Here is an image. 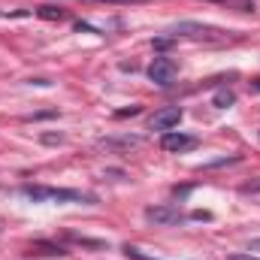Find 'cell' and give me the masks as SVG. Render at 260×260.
Here are the masks:
<instances>
[{"label":"cell","mask_w":260,"mask_h":260,"mask_svg":"<svg viewBox=\"0 0 260 260\" xmlns=\"http://www.w3.org/2000/svg\"><path fill=\"white\" fill-rule=\"evenodd\" d=\"M145 139L142 136H106V139H100L97 145L100 148H106V151H130V148H139Z\"/></svg>","instance_id":"7"},{"label":"cell","mask_w":260,"mask_h":260,"mask_svg":"<svg viewBox=\"0 0 260 260\" xmlns=\"http://www.w3.org/2000/svg\"><path fill=\"white\" fill-rule=\"evenodd\" d=\"M176 73H179L176 61H173V58H164V55H157V58L148 64V79H151L157 88H170L173 79H176Z\"/></svg>","instance_id":"3"},{"label":"cell","mask_w":260,"mask_h":260,"mask_svg":"<svg viewBox=\"0 0 260 260\" xmlns=\"http://www.w3.org/2000/svg\"><path fill=\"white\" fill-rule=\"evenodd\" d=\"M136 112H139V106H130V109H121V112H118V118H124V115H136Z\"/></svg>","instance_id":"16"},{"label":"cell","mask_w":260,"mask_h":260,"mask_svg":"<svg viewBox=\"0 0 260 260\" xmlns=\"http://www.w3.org/2000/svg\"><path fill=\"white\" fill-rule=\"evenodd\" d=\"M230 260H260V257H254V254H230Z\"/></svg>","instance_id":"17"},{"label":"cell","mask_w":260,"mask_h":260,"mask_svg":"<svg viewBox=\"0 0 260 260\" xmlns=\"http://www.w3.org/2000/svg\"><path fill=\"white\" fill-rule=\"evenodd\" d=\"M212 103H215V106H218V109H227V106H233V103H236V94H233V91H230V88H227V91H218V94H215V100H212Z\"/></svg>","instance_id":"11"},{"label":"cell","mask_w":260,"mask_h":260,"mask_svg":"<svg viewBox=\"0 0 260 260\" xmlns=\"http://www.w3.org/2000/svg\"><path fill=\"white\" fill-rule=\"evenodd\" d=\"M43 142L55 145V142H64V136H61V133H43Z\"/></svg>","instance_id":"15"},{"label":"cell","mask_w":260,"mask_h":260,"mask_svg":"<svg viewBox=\"0 0 260 260\" xmlns=\"http://www.w3.org/2000/svg\"><path fill=\"white\" fill-rule=\"evenodd\" d=\"M27 254H46V257H64L67 251L61 248V245H55V242H34Z\"/></svg>","instance_id":"8"},{"label":"cell","mask_w":260,"mask_h":260,"mask_svg":"<svg viewBox=\"0 0 260 260\" xmlns=\"http://www.w3.org/2000/svg\"><path fill=\"white\" fill-rule=\"evenodd\" d=\"M145 218L151 224H160V227H173V224L185 221V215H182L179 206H151V209H145Z\"/></svg>","instance_id":"4"},{"label":"cell","mask_w":260,"mask_h":260,"mask_svg":"<svg viewBox=\"0 0 260 260\" xmlns=\"http://www.w3.org/2000/svg\"><path fill=\"white\" fill-rule=\"evenodd\" d=\"M242 194H260V179H251L242 185Z\"/></svg>","instance_id":"13"},{"label":"cell","mask_w":260,"mask_h":260,"mask_svg":"<svg viewBox=\"0 0 260 260\" xmlns=\"http://www.w3.org/2000/svg\"><path fill=\"white\" fill-rule=\"evenodd\" d=\"M212 3H221V6L239 9V12H254V0H212Z\"/></svg>","instance_id":"10"},{"label":"cell","mask_w":260,"mask_h":260,"mask_svg":"<svg viewBox=\"0 0 260 260\" xmlns=\"http://www.w3.org/2000/svg\"><path fill=\"white\" fill-rule=\"evenodd\" d=\"M254 91H260V79H257V82H254Z\"/></svg>","instance_id":"19"},{"label":"cell","mask_w":260,"mask_h":260,"mask_svg":"<svg viewBox=\"0 0 260 260\" xmlns=\"http://www.w3.org/2000/svg\"><path fill=\"white\" fill-rule=\"evenodd\" d=\"M124 254H127L130 260H157V257H148V254H142V251H139V248H133V245H127V248H124Z\"/></svg>","instance_id":"12"},{"label":"cell","mask_w":260,"mask_h":260,"mask_svg":"<svg viewBox=\"0 0 260 260\" xmlns=\"http://www.w3.org/2000/svg\"><path fill=\"white\" fill-rule=\"evenodd\" d=\"M37 15H40V18H49V21H64L67 18V12L64 9H58V6H40Z\"/></svg>","instance_id":"9"},{"label":"cell","mask_w":260,"mask_h":260,"mask_svg":"<svg viewBox=\"0 0 260 260\" xmlns=\"http://www.w3.org/2000/svg\"><path fill=\"white\" fill-rule=\"evenodd\" d=\"M167 34H170V40H179L182 37V40H197V43H221V40H227V34L221 27L200 24V21H179Z\"/></svg>","instance_id":"1"},{"label":"cell","mask_w":260,"mask_h":260,"mask_svg":"<svg viewBox=\"0 0 260 260\" xmlns=\"http://www.w3.org/2000/svg\"><path fill=\"white\" fill-rule=\"evenodd\" d=\"M85 3H115V6H127V3H148V0H85Z\"/></svg>","instance_id":"14"},{"label":"cell","mask_w":260,"mask_h":260,"mask_svg":"<svg viewBox=\"0 0 260 260\" xmlns=\"http://www.w3.org/2000/svg\"><path fill=\"white\" fill-rule=\"evenodd\" d=\"M185 118V112L179 109V106H164V109H157L151 118H148V127L151 130H173V127H179V121Z\"/></svg>","instance_id":"5"},{"label":"cell","mask_w":260,"mask_h":260,"mask_svg":"<svg viewBox=\"0 0 260 260\" xmlns=\"http://www.w3.org/2000/svg\"><path fill=\"white\" fill-rule=\"evenodd\" d=\"M160 148L164 151H191V148H197V136H191V133H179V130H167L164 133V139H160Z\"/></svg>","instance_id":"6"},{"label":"cell","mask_w":260,"mask_h":260,"mask_svg":"<svg viewBox=\"0 0 260 260\" xmlns=\"http://www.w3.org/2000/svg\"><path fill=\"white\" fill-rule=\"evenodd\" d=\"M248 251H260V239H251V245H248Z\"/></svg>","instance_id":"18"},{"label":"cell","mask_w":260,"mask_h":260,"mask_svg":"<svg viewBox=\"0 0 260 260\" xmlns=\"http://www.w3.org/2000/svg\"><path fill=\"white\" fill-rule=\"evenodd\" d=\"M24 194L34 200H55V203H97L94 194L70 191V188H43V185H24Z\"/></svg>","instance_id":"2"}]
</instances>
